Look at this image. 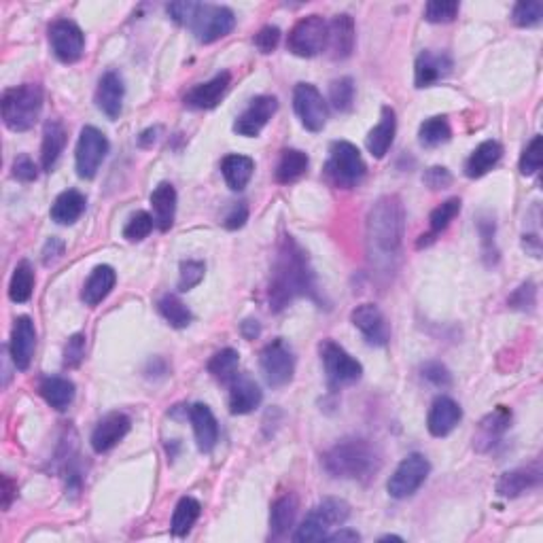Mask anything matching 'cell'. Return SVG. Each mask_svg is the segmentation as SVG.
Segmentation results:
<instances>
[{
	"instance_id": "obj_59",
	"label": "cell",
	"mask_w": 543,
	"mask_h": 543,
	"mask_svg": "<svg viewBox=\"0 0 543 543\" xmlns=\"http://www.w3.org/2000/svg\"><path fill=\"white\" fill-rule=\"evenodd\" d=\"M361 539V535L357 533V531H353V529H346V526H342L340 531H337V533H330L325 537V541H331V543H344V541H359Z\"/></svg>"
},
{
	"instance_id": "obj_21",
	"label": "cell",
	"mask_w": 543,
	"mask_h": 543,
	"mask_svg": "<svg viewBox=\"0 0 543 543\" xmlns=\"http://www.w3.org/2000/svg\"><path fill=\"white\" fill-rule=\"evenodd\" d=\"M461 418H463V410H461L459 403L453 397L442 395L433 401L431 410H429L427 429L433 438H446V435L454 431Z\"/></svg>"
},
{
	"instance_id": "obj_51",
	"label": "cell",
	"mask_w": 543,
	"mask_h": 543,
	"mask_svg": "<svg viewBox=\"0 0 543 543\" xmlns=\"http://www.w3.org/2000/svg\"><path fill=\"white\" fill-rule=\"evenodd\" d=\"M423 378L427 380V383H431L433 386H438V389H450L453 386V374L448 372V368L438 361L427 363L423 368Z\"/></svg>"
},
{
	"instance_id": "obj_50",
	"label": "cell",
	"mask_w": 543,
	"mask_h": 543,
	"mask_svg": "<svg viewBox=\"0 0 543 543\" xmlns=\"http://www.w3.org/2000/svg\"><path fill=\"white\" fill-rule=\"evenodd\" d=\"M85 359V336L83 333H74L68 337L66 346H64V365L66 368H79Z\"/></svg>"
},
{
	"instance_id": "obj_31",
	"label": "cell",
	"mask_w": 543,
	"mask_h": 543,
	"mask_svg": "<svg viewBox=\"0 0 543 543\" xmlns=\"http://www.w3.org/2000/svg\"><path fill=\"white\" fill-rule=\"evenodd\" d=\"M117 283V274L111 266H98L94 268V272L89 274V278L83 284V302L88 306H98L100 302H105L109 298V293L112 291Z\"/></svg>"
},
{
	"instance_id": "obj_55",
	"label": "cell",
	"mask_w": 543,
	"mask_h": 543,
	"mask_svg": "<svg viewBox=\"0 0 543 543\" xmlns=\"http://www.w3.org/2000/svg\"><path fill=\"white\" fill-rule=\"evenodd\" d=\"M13 176L21 182H32L39 176V168H36V164L28 155H18L13 161Z\"/></svg>"
},
{
	"instance_id": "obj_2",
	"label": "cell",
	"mask_w": 543,
	"mask_h": 543,
	"mask_svg": "<svg viewBox=\"0 0 543 543\" xmlns=\"http://www.w3.org/2000/svg\"><path fill=\"white\" fill-rule=\"evenodd\" d=\"M406 211L399 196H383L368 214V249L376 261H392L401 249Z\"/></svg>"
},
{
	"instance_id": "obj_49",
	"label": "cell",
	"mask_w": 543,
	"mask_h": 543,
	"mask_svg": "<svg viewBox=\"0 0 543 543\" xmlns=\"http://www.w3.org/2000/svg\"><path fill=\"white\" fill-rule=\"evenodd\" d=\"M204 272H206V268H204L202 261H182L181 263V276H179V291H191L193 287H198V284L202 283Z\"/></svg>"
},
{
	"instance_id": "obj_9",
	"label": "cell",
	"mask_w": 543,
	"mask_h": 543,
	"mask_svg": "<svg viewBox=\"0 0 543 543\" xmlns=\"http://www.w3.org/2000/svg\"><path fill=\"white\" fill-rule=\"evenodd\" d=\"M321 351V361L322 368H325L327 374V383H330L333 389L337 386H346L357 383L363 374V365L348 354L340 344H336L333 340L321 342L319 346Z\"/></svg>"
},
{
	"instance_id": "obj_33",
	"label": "cell",
	"mask_w": 543,
	"mask_h": 543,
	"mask_svg": "<svg viewBox=\"0 0 543 543\" xmlns=\"http://www.w3.org/2000/svg\"><path fill=\"white\" fill-rule=\"evenodd\" d=\"M85 196L77 190L62 191L51 206V219L58 225H73L85 213Z\"/></svg>"
},
{
	"instance_id": "obj_5",
	"label": "cell",
	"mask_w": 543,
	"mask_h": 543,
	"mask_svg": "<svg viewBox=\"0 0 543 543\" xmlns=\"http://www.w3.org/2000/svg\"><path fill=\"white\" fill-rule=\"evenodd\" d=\"M351 516V505L342 499L327 497L321 503H316L306 516V520L295 531L293 541L306 543V541H325L333 526H342Z\"/></svg>"
},
{
	"instance_id": "obj_40",
	"label": "cell",
	"mask_w": 543,
	"mask_h": 543,
	"mask_svg": "<svg viewBox=\"0 0 543 543\" xmlns=\"http://www.w3.org/2000/svg\"><path fill=\"white\" fill-rule=\"evenodd\" d=\"M238 363L240 354L234 348H223V351L214 353L213 359L208 361V374L213 376L219 383L229 384L238 376Z\"/></svg>"
},
{
	"instance_id": "obj_32",
	"label": "cell",
	"mask_w": 543,
	"mask_h": 543,
	"mask_svg": "<svg viewBox=\"0 0 543 543\" xmlns=\"http://www.w3.org/2000/svg\"><path fill=\"white\" fill-rule=\"evenodd\" d=\"M503 155V147L497 141H484L482 144H477L476 151L469 155L465 164V175L469 179H480V176L488 175L494 166L499 164Z\"/></svg>"
},
{
	"instance_id": "obj_53",
	"label": "cell",
	"mask_w": 543,
	"mask_h": 543,
	"mask_svg": "<svg viewBox=\"0 0 543 543\" xmlns=\"http://www.w3.org/2000/svg\"><path fill=\"white\" fill-rule=\"evenodd\" d=\"M423 182L433 191L446 190V187L453 182V175H450V170L444 168V166H433V168H429L423 175Z\"/></svg>"
},
{
	"instance_id": "obj_34",
	"label": "cell",
	"mask_w": 543,
	"mask_h": 543,
	"mask_svg": "<svg viewBox=\"0 0 543 543\" xmlns=\"http://www.w3.org/2000/svg\"><path fill=\"white\" fill-rule=\"evenodd\" d=\"M43 399H45L53 410L64 412L68 410L74 399V384L68 378H62V376H50V378H43V383L39 386Z\"/></svg>"
},
{
	"instance_id": "obj_15",
	"label": "cell",
	"mask_w": 543,
	"mask_h": 543,
	"mask_svg": "<svg viewBox=\"0 0 543 543\" xmlns=\"http://www.w3.org/2000/svg\"><path fill=\"white\" fill-rule=\"evenodd\" d=\"M276 109H278V100L274 98V96H257V98H252L251 105L242 111L238 120H236L234 132L246 138L260 136L263 128L270 123Z\"/></svg>"
},
{
	"instance_id": "obj_8",
	"label": "cell",
	"mask_w": 543,
	"mask_h": 543,
	"mask_svg": "<svg viewBox=\"0 0 543 543\" xmlns=\"http://www.w3.org/2000/svg\"><path fill=\"white\" fill-rule=\"evenodd\" d=\"M260 368L268 386H272V389L287 386L295 374V357L291 346L283 337L266 344L260 357Z\"/></svg>"
},
{
	"instance_id": "obj_26",
	"label": "cell",
	"mask_w": 543,
	"mask_h": 543,
	"mask_svg": "<svg viewBox=\"0 0 543 543\" xmlns=\"http://www.w3.org/2000/svg\"><path fill=\"white\" fill-rule=\"evenodd\" d=\"M541 482V467L539 465H529L520 467V469L505 471L501 477L497 480V494L505 499H516L520 494H524L531 488H537Z\"/></svg>"
},
{
	"instance_id": "obj_39",
	"label": "cell",
	"mask_w": 543,
	"mask_h": 543,
	"mask_svg": "<svg viewBox=\"0 0 543 543\" xmlns=\"http://www.w3.org/2000/svg\"><path fill=\"white\" fill-rule=\"evenodd\" d=\"M202 514V505L196 501L193 497H182L179 503H176L175 514H172V523L170 531L175 537H185L193 529V524L198 523Z\"/></svg>"
},
{
	"instance_id": "obj_16",
	"label": "cell",
	"mask_w": 543,
	"mask_h": 543,
	"mask_svg": "<svg viewBox=\"0 0 543 543\" xmlns=\"http://www.w3.org/2000/svg\"><path fill=\"white\" fill-rule=\"evenodd\" d=\"M353 325L363 333V337L372 346H386L391 340V327L386 322L383 310L376 304H361L353 310Z\"/></svg>"
},
{
	"instance_id": "obj_7",
	"label": "cell",
	"mask_w": 543,
	"mask_h": 543,
	"mask_svg": "<svg viewBox=\"0 0 543 543\" xmlns=\"http://www.w3.org/2000/svg\"><path fill=\"white\" fill-rule=\"evenodd\" d=\"M236 26V15L232 9L221 7V4H202L198 3L193 18L190 19V28L196 35V39L208 45L223 36H228Z\"/></svg>"
},
{
	"instance_id": "obj_61",
	"label": "cell",
	"mask_w": 543,
	"mask_h": 543,
	"mask_svg": "<svg viewBox=\"0 0 543 543\" xmlns=\"http://www.w3.org/2000/svg\"><path fill=\"white\" fill-rule=\"evenodd\" d=\"M240 331H242V336L246 337V340H255V337L261 333V327H260V322H257V321L249 319V321L242 322Z\"/></svg>"
},
{
	"instance_id": "obj_60",
	"label": "cell",
	"mask_w": 543,
	"mask_h": 543,
	"mask_svg": "<svg viewBox=\"0 0 543 543\" xmlns=\"http://www.w3.org/2000/svg\"><path fill=\"white\" fill-rule=\"evenodd\" d=\"M15 493H18V484H15L11 477H3V508L7 509L11 501H13Z\"/></svg>"
},
{
	"instance_id": "obj_22",
	"label": "cell",
	"mask_w": 543,
	"mask_h": 543,
	"mask_svg": "<svg viewBox=\"0 0 543 543\" xmlns=\"http://www.w3.org/2000/svg\"><path fill=\"white\" fill-rule=\"evenodd\" d=\"M123 96H126V85H123L121 74L115 71L102 74L98 89H96V105L109 120H117L121 115Z\"/></svg>"
},
{
	"instance_id": "obj_45",
	"label": "cell",
	"mask_w": 543,
	"mask_h": 543,
	"mask_svg": "<svg viewBox=\"0 0 543 543\" xmlns=\"http://www.w3.org/2000/svg\"><path fill=\"white\" fill-rule=\"evenodd\" d=\"M543 18V4L539 0H526V3H518L514 7L512 19L520 28H533Z\"/></svg>"
},
{
	"instance_id": "obj_23",
	"label": "cell",
	"mask_w": 543,
	"mask_h": 543,
	"mask_svg": "<svg viewBox=\"0 0 543 543\" xmlns=\"http://www.w3.org/2000/svg\"><path fill=\"white\" fill-rule=\"evenodd\" d=\"M453 71V60L446 53L423 51L414 64V83L416 88H431V85L448 77Z\"/></svg>"
},
{
	"instance_id": "obj_57",
	"label": "cell",
	"mask_w": 543,
	"mask_h": 543,
	"mask_svg": "<svg viewBox=\"0 0 543 543\" xmlns=\"http://www.w3.org/2000/svg\"><path fill=\"white\" fill-rule=\"evenodd\" d=\"M198 3H191V0H181V3H170L166 11H168V15L172 19L176 21V24L182 26H190V19L193 18V11H196Z\"/></svg>"
},
{
	"instance_id": "obj_25",
	"label": "cell",
	"mask_w": 543,
	"mask_h": 543,
	"mask_svg": "<svg viewBox=\"0 0 543 543\" xmlns=\"http://www.w3.org/2000/svg\"><path fill=\"white\" fill-rule=\"evenodd\" d=\"M263 392L260 384L249 376H236L229 383V412L234 416H244L261 406Z\"/></svg>"
},
{
	"instance_id": "obj_28",
	"label": "cell",
	"mask_w": 543,
	"mask_h": 543,
	"mask_svg": "<svg viewBox=\"0 0 543 543\" xmlns=\"http://www.w3.org/2000/svg\"><path fill=\"white\" fill-rule=\"evenodd\" d=\"M66 147V128L60 120H50L43 128L41 144V166L45 172H51Z\"/></svg>"
},
{
	"instance_id": "obj_35",
	"label": "cell",
	"mask_w": 543,
	"mask_h": 543,
	"mask_svg": "<svg viewBox=\"0 0 543 543\" xmlns=\"http://www.w3.org/2000/svg\"><path fill=\"white\" fill-rule=\"evenodd\" d=\"M223 179L232 191H242L249 185L252 172H255V161L246 155H228L221 161Z\"/></svg>"
},
{
	"instance_id": "obj_48",
	"label": "cell",
	"mask_w": 543,
	"mask_h": 543,
	"mask_svg": "<svg viewBox=\"0 0 543 543\" xmlns=\"http://www.w3.org/2000/svg\"><path fill=\"white\" fill-rule=\"evenodd\" d=\"M543 161V138L535 136L533 141L526 144L523 158H520V172L524 176H533L537 170L541 168Z\"/></svg>"
},
{
	"instance_id": "obj_56",
	"label": "cell",
	"mask_w": 543,
	"mask_h": 543,
	"mask_svg": "<svg viewBox=\"0 0 543 543\" xmlns=\"http://www.w3.org/2000/svg\"><path fill=\"white\" fill-rule=\"evenodd\" d=\"M278 43H281V30L276 26H266L255 36V45L261 53H272L278 47Z\"/></svg>"
},
{
	"instance_id": "obj_58",
	"label": "cell",
	"mask_w": 543,
	"mask_h": 543,
	"mask_svg": "<svg viewBox=\"0 0 543 543\" xmlns=\"http://www.w3.org/2000/svg\"><path fill=\"white\" fill-rule=\"evenodd\" d=\"M64 252V242L58 240V238H51L47 240L45 249H43V261L45 263H51L53 260H58Z\"/></svg>"
},
{
	"instance_id": "obj_24",
	"label": "cell",
	"mask_w": 543,
	"mask_h": 543,
	"mask_svg": "<svg viewBox=\"0 0 543 543\" xmlns=\"http://www.w3.org/2000/svg\"><path fill=\"white\" fill-rule=\"evenodd\" d=\"M229 83H232V74L219 73L217 77H213L211 81H206V83L196 85V88L187 91L185 105L198 111L214 109V106L221 102L225 91L229 89Z\"/></svg>"
},
{
	"instance_id": "obj_47",
	"label": "cell",
	"mask_w": 543,
	"mask_h": 543,
	"mask_svg": "<svg viewBox=\"0 0 543 543\" xmlns=\"http://www.w3.org/2000/svg\"><path fill=\"white\" fill-rule=\"evenodd\" d=\"M153 225L155 221L151 214L144 211H138L136 214H132L130 221H128L126 228H123V238L130 242H141L147 238L149 234H151Z\"/></svg>"
},
{
	"instance_id": "obj_4",
	"label": "cell",
	"mask_w": 543,
	"mask_h": 543,
	"mask_svg": "<svg viewBox=\"0 0 543 543\" xmlns=\"http://www.w3.org/2000/svg\"><path fill=\"white\" fill-rule=\"evenodd\" d=\"M0 106H3V121L9 130L28 132L41 117L43 88L39 83H24L4 89Z\"/></svg>"
},
{
	"instance_id": "obj_12",
	"label": "cell",
	"mask_w": 543,
	"mask_h": 543,
	"mask_svg": "<svg viewBox=\"0 0 543 543\" xmlns=\"http://www.w3.org/2000/svg\"><path fill=\"white\" fill-rule=\"evenodd\" d=\"M106 153H109V141L105 134L98 128L85 126L79 134L77 151H74V166L81 179H94Z\"/></svg>"
},
{
	"instance_id": "obj_46",
	"label": "cell",
	"mask_w": 543,
	"mask_h": 543,
	"mask_svg": "<svg viewBox=\"0 0 543 543\" xmlns=\"http://www.w3.org/2000/svg\"><path fill=\"white\" fill-rule=\"evenodd\" d=\"M459 13V3L456 0H431L424 7V19L431 24H448Z\"/></svg>"
},
{
	"instance_id": "obj_17",
	"label": "cell",
	"mask_w": 543,
	"mask_h": 543,
	"mask_svg": "<svg viewBox=\"0 0 543 543\" xmlns=\"http://www.w3.org/2000/svg\"><path fill=\"white\" fill-rule=\"evenodd\" d=\"M35 351H36L35 322H32L30 316H18L9 340L11 361H13V365L19 369V372H26V369L30 368Z\"/></svg>"
},
{
	"instance_id": "obj_41",
	"label": "cell",
	"mask_w": 543,
	"mask_h": 543,
	"mask_svg": "<svg viewBox=\"0 0 543 543\" xmlns=\"http://www.w3.org/2000/svg\"><path fill=\"white\" fill-rule=\"evenodd\" d=\"M32 291H35V270L28 261H19L13 270V276H11L9 298L15 304H24L32 298Z\"/></svg>"
},
{
	"instance_id": "obj_13",
	"label": "cell",
	"mask_w": 543,
	"mask_h": 543,
	"mask_svg": "<svg viewBox=\"0 0 543 543\" xmlns=\"http://www.w3.org/2000/svg\"><path fill=\"white\" fill-rule=\"evenodd\" d=\"M293 106L299 121L306 130L321 132L327 123V102L322 100L321 91L310 83H298L293 89Z\"/></svg>"
},
{
	"instance_id": "obj_52",
	"label": "cell",
	"mask_w": 543,
	"mask_h": 543,
	"mask_svg": "<svg viewBox=\"0 0 543 543\" xmlns=\"http://www.w3.org/2000/svg\"><path fill=\"white\" fill-rule=\"evenodd\" d=\"M535 298H537V287L533 283H523L518 289L512 293V298H509V306H512L514 310H533L535 306Z\"/></svg>"
},
{
	"instance_id": "obj_37",
	"label": "cell",
	"mask_w": 543,
	"mask_h": 543,
	"mask_svg": "<svg viewBox=\"0 0 543 543\" xmlns=\"http://www.w3.org/2000/svg\"><path fill=\"white\" fill-rule=\"evenodd\" d=\"M295 516H298V497L291 493L283 494L272 505L270 512V529L274 537H284L293 529Z\"/></svg>"
},
{
	"instance_id": "obj_36",
	"label": "cell",
	"mask_w": 543,
	"mask_h": 543,
	"mask_svg": "<svg viewBox=\"0 0 543 543\" xmlns=\"http://www.w3.org/2000/svg\"><path fill=\"white\" fill-rule=\"evenodd\" d=\"M459 213H461V200H459V198H450V200H446L444 204H439V206L431 213V217H429V225H431L429 234H423L421 240L416 242L418 249H423V246L431 244V242L438 238V236L442 234L450 223L454 221L456 214H459Z\"/></svg>"
},
{
	"instance_id": "obj_27",
	"label": "cell",
	"mask_w": 543,
	"mask_h": 543,
	"mask_svg": "<svg viewBox=\"0 0 543 543\" xmlns=\"http://www.w3.org/2000/svg\"><path fill=\"white\" fill-rule=\"evenodd\" d=\"M190 421L200 453H211L219 439V424L213 410L206 403H196L190 407Z\"/></svg>"
},
{
	"instance_id": "obj_43",
	"label": "cell",
	"mask_w": 543,
	"mask_h": 543,
	"mask_svg": "<svg viewBox=\"0 0 543 543\" xmlns=\"http://www.w3.org/2000/svg\"><path fill=\"white\" fill-rule=\"evenodd\" d=\"M158 306H159L161 316H164V319L168 321L175 330H185V327L191 325V321H193L191 310L187 308V306L182 304L176 295H164V298L159 299Z\"/></svg>"
},
{
	"instance_id": "obj_18",
	"label": "cell",
	"mask_w": 543,
	"mask_h": 543,
	"mask_svg": "<svg viewBox=\"0 0 543 543\" xmlns=\"http://www.w3.org/2000/svg\"><path fill=\"white\" fill-rule=\"evenodd\" d=\"M130 427H132L130 418H128L123 412L106 414V416L96 424L94 433H91L89 442L94 453L98 454L109 453V450L115 448V446L130 433Z\"/></svg>"
},
{
	"instance_id": "obj_30",
	"label": "cell",
	"mask_w": 543,
	"mask_h": 543,
	"mask_svg": "<svg viewBox=\"0 0 543 543\" xmlns=\"http://www.w3.org/2000/svg\"><path fill=\"white\" fill-rule=\"evenodd\" d=\"M153 221L159 232H168L176 214V190L170 182H159L151 193Z\"/></svg>"
},
{
	"instance_id": "obj_3",
	"label": "cell",
	"mask_w": 543,
	"mask_h": 543,
	"mask_svg": "<svg viewBox=\"0 0 543 543\" xmlns=\"http://www.w3.org/2000/svg\"><path fill=\"white\" fill-rule=\"evenodd\" d=\"M322 467L333 477L369 482L380 471V454L361 438H346L322 454Z\"/></svg>"
},
{
	"instance_id": "obj_44",
	"label": "cell",
	"mask_w": 543,
	"mask_h": 543,
	"mask_svg": "<svg viewBox=\"0 0 543 543\" xmlns=\"http://www.w3.org/2000/svg\"><path fill=\"white\" fill-rule=\"evenodd\" d=\"M331 106L340 112H348L354 106V81L351 77H340L330 85Z\"/></svg>"
},
{
	"instance_id": "obj_14",
	"label": "cell",
	"mask_w": 543,
	"mask_h": 543,
	"mask_svg": "<svg viewBox=\"0 0 543 543\" xmlns=\"http://www.w3.org/2000/svg\"><path fill=\"white\" fill-rule=\"evenodd\" d=\"M51 51L64 64H74L81 60L85 51V35L71 19H58L50 26Z\"/></svg>"
},
{
	"instance_id": "obj_54",
	"label": "cell",
	"mask_w": 543,
	"mask_h": 543,
	"mask_svg": "<svg viewBox=\"0 0 543 543\" xmlns=\"http://www.w3.org/2000/svg\"><path fill=\"white\" fill-rule=\"evenodd\" d=\"M246 221H249V206H246V202H234L232 206H229L228 214L223 217V228L240 229L244 228Z\"/></svg>"
},
{
	"instance_id": "obj_20",
	"label": "cell",
	"mask_w": 543,
	"mask_h": 543,
	"mask_svg": "<svg viewBox=\"0 0 543 543\" xmlns=\"http://www.w3.org/2000/svg\"><path fill=\"white\" fill-rule=\"evenodd\" d=\"M509 424H512V410L505 406L494 407V412H491L480 421L477 433L473 435V446H476L480 453H488V450L503 438L505 431L509 429Z\"/></svg>"
},
{
	"instance_id": "obj_19",
	"label": "cell",
	"mask_w": 543,
	"mask_h": 543,
	"mask_svg": "<svg viewBox=\"0 0 543 543\" xmlns=\"http://www.w3.org/2000/svg\"><path fill=\"white\" fill-rule=\"evenodd\" d=\"M354 41H357V30H354V19L351 15H336L327 24V50H330L331 60H346V58H351Z\"/></svg>"
},
{
	"instance_id": "obj_62",
	"label": "cell",
	"mask_w": 543,
	"mask_h": 543,
	"mask_svg": "<svg viewBox=\"0 0 543 543\" xmlns=\"http://www.w3.org/2000/svg\"><path fill=\"white\" fill-rule=\"evenodd\" d=\"M380 541H403V539L397 535H384V537H380Z\"/></svg>"
},
{
	"instance_id": "obj_42",
	"label": "cell",
	"mask_w": 543,
	"mask_h": 543,
	"mask_svg": "<svg viewBox=\"0 0 543 543\" xmlns=\"http://www.w3.org/2000/svg\"><path fill=\"white\" fill-rule=\"evenodd\" d=\"M450 136H453V128H450L448 120L442 115L427 120L421 126V130H418V141H421L423 147L429 149L448 143Z\"/></svg>"
},
{
	"instance_id": "obj_29",
	"label": "cell",
	"mask_w": 543,
	"mask_h": 543,
	"mask_svg": "<svg viewBox=\"0 0 543 543\" xmlns=\"http://www.w3.org/2000/svg\"><path fill=\"white\" fill-rule=\"evenodd\" d=\"M397 132V117L391 106H383V115H380V123L368 134V151L374 155L376 159H383L389 153L392 141H395Z\"/></svg>"
},
{
	"instance_id": "obj_1",
	"label": "cell",
	"mask_w": 543,
	"mask_h": 543,
	"mask_svg": "<svg viewBox=\"0 0 543 543\" xmlns=\"http://www.w3.org/2000/svg\"><path fill=\"white\" fill-rule=\"evenodd\" d=\"M298 298H312L319 302L314 272L302 246L291 236H284L272 266L268 299L274 312H281Z\"/></svg>"
},
{
	"instance_id": "obj_11",
	"label": "cell",
	"mask_w": 543,
	"mask_h": 543,
	"mask_svg": "<svg viewBox=\"0 0 543 543\" xmlns=\"http://www.w3.org/2000/svg\"><path fill=\"white\" fill-rule=\"evenodd\" d=\"M327 47V21L321 15L302 18L289 32L287 50L298 58H314Z\"/></svg>"
},
{
	"instance_id": "obj_10",
	"label": "cell",
	"mask_w": 543,
	"mask_h": 543,
	"mask_svg": "<svg viewBox=\"0 0 543 543\" xmlns=\"http://www.w3.org/2000/svg\"><path fill=\"white\" fill-rule=\"evenodd\" d=\"M429 473H431V463L427 461V456L421 453L407 454L406 459L397 465V469L392 471L389 484H386V491L392 499H407L412 494L418 493V488L427 482Z\"/></svg>"
},
{
	"instance_id": "obj_6",
	"label": "cell",
	"mask_w": 543,
	"mask_h": 543,
	"mask_svg": "<svg viewBox=\"0 0 543 543\" xmlns=\"http://www.w3.org/2000/svg\"><path fill=\"white\" fill-rule=\"evenodd\" d=\"M330 161H327L325 172L336 187L342 190H353L357 187L365 176V161L361 158V151L348 141H336L331 144Z\"/></svg>"
},
{
	"instance_id": "obj_38",
	"label": "cell",
	"mask_w": 543,
	"mask_h": 543,
	"mask_svg": "<svg viewBox=\"0 0 543 543\" xmlns=\"http://www.w3.org/2000/svg\"><path fill=\"white\" fill-rule=\"evenodd\" d=\"M306 170H308V155L299 149H284L276 166V181L287 185V182L302 179Z\"/></svg>"
}]
</instances>
